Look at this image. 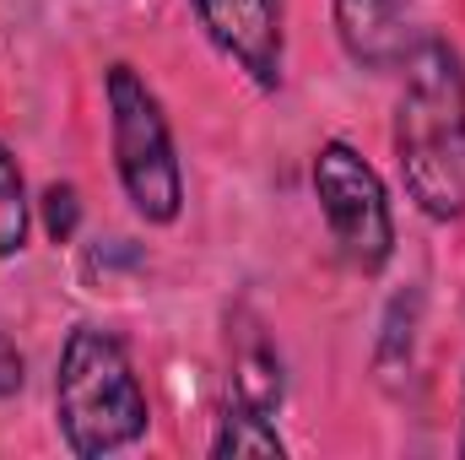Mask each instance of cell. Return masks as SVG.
<instances>
[{"label": "cell", "instance_id": "6da1fadb", "mask_svg": "<svg viewBox=\"0 0 465 460\" xmlns=\"http://www.w3.org/2000/svg\"><path fill=\"white\" fill-rule=\"evenodd\" d=\"M395 163L411 206L433 223L465 217V65L444 38H417L401 60Z\"/></svg>", "mask_w": 465, "mask_h": 460}, {"label": "cell", "instance_id": "7a4b0ae2", "mask_svg": "<svg viewBox=\"0 0 465 460\" xmlns=\"http://www.w3.org/2000/svg\"><path fill=\"white\" fill-rule=\"evenodd\" d=\"M54 423L76 455H114L146 434L152 406L114 331L76 325L65 336L54 368Z\"/></svg>", "mask_w": 465, "mask_h": 460}, {"label": "cell", "instance_id": "3957f363", "mask_svg": "<svg viewBox=\"0 0 465 460\" xmlns=\"http://www.w3.org/2000/svg\"><path fill=\"white\" fill-rule=\"evenodd\" d=\"M104 104H109V146H114L124 201L152 228L179 223V212H184V168H179L173 130L163 119L157 93L146 87V76L135 65H109Z\"/></svg>", "mask_w": 465, "mask_h": 460}, {"label": "cell", "instance_id": "277c9868", "mask_svg": "<svg viewBox=\"0 0 465 460\" xmlns=\"http://www.w3.org/2000/svg\"><path fill=\"white\" fill-rule=\"evenodd\" d=\"M314 195H320L336 249L362 276H379L395 255V212L373 163L347 141H325L314 152Z\"/></svg>", "mask_w": 465, "mask_h": 460}, {"label": "cell", "instance_id": "5b68a950", "mask_svg": "<svg viewBox=\"0 0 465 460\" xmlns=\"http://www.w3.org/2000/svg\"><path fill=\"white\" fill-rule=\"evenodd\" d=\"M190 5L206 38L254 87L265 93L282 87V0H190Z\"/></svg>", "mask_w": 465, "mask_h": 460}, {"label": "cell", "instance_id": "8992f818", "mask_svg": "<svg viewBox=\"0 0 465 460\" xmlns=\"http://www.w3.org/2000/svg\"><path fill=\"white\" fill-rule=\"evenodd\" d=\"M336 33L347 55L368 71H390L411 55L417 27H411V0H331Z\"/></svg>", "mask_w": 465, "mask_h": 460}, {"label": "cell", "instance_id": "52a82bcc", "mask_svg": "<svg viewBox=\"0 0 465 460\" xmlns=\"http://www.w3.org/2000/svg\"><path fill=\"white\" fill-rule=\"evenodd\" d=\"M232 401L276 417V406H282V357L265 336H243V346L232 352Z\"/></svg>", "mask_w": 465, "mask_h": 460}, {"label": "cell", "instance_id": "ba28073f", "mask_svg": "<svg viewBox=\"0 0 465 460\" xmlns=\"http://www.w3.org/2000/svg\"><path fill=\"white\" fill-rule=\"evenodd\" d=\"M212 455L217 460H238V455H287L271 412H254L243 401H228V412L217 417V434H212Z\"/></svg>", "mask_w": 465, "mask_h": 460}, {"label": "cell", "instance_id": "9c48e42d", "mask_svg": "<svg viewBox=\"0 0 465 460\" xmlns=\"http://www.w3.org/2000/svg\"><path fill=\"white\" fill-rule=\"evenodd\" d=\"M27 223H33V201H27V185H22V168H16L11 146L0 141V260L22 255Z\"/></svg>", "mask_w": 465, "mask_h": 460}, {"label": "cell", "instance_id": "30bf717a", "mask_svg": "<svg viewBox=\"0 0 465 460\" xmlns=\"http://www.w3.org/2000/svg\"><path fill=\"white\" fill-rule=\"evenodd\" d=\"M38 206H44V228H49V238H54V244H71V233H76V223H82L76 185H49Z\"/></svg>", "mask_w": 465, "mask_h": 460}, {"label": "cell", "instance_id": "8fae6325", "mask_svg": "<svg viewBox=\"0 0 465 460\" xmlns=\"http://www.w3.org/2000/svg\"><path fill=\"white\" fill-rule=\"evenodd\" d=\"M22 385H27V363H22V352L16 342L0 331V401H11V395H22Z\"/></svg>", "mask_w": 465, "mask_h": 460}, {"label": "cell", "instance_id": "7c38bea8", "mask_svg": "<svg viewBox=\"0 0 465 460\" xmlns=\"http://www.w3.org/2000/svg\"><path fill=\"white\" fill-rule=\"evenodd\" d=\"M460 455H465V434H460Z\"/></svg>", "mask_w": 465, "mask_h": 460}]
</instances>
